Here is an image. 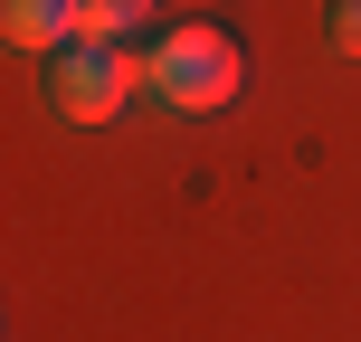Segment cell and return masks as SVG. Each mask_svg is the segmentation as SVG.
<instances>
[{"mask_svg": "<svg viewBox=\"0 0 361 342\" xmlns=\"http://www.w3.org/2000/svg\"><path fill=\"white\" fill-rule=\"evenodd\" d=\"M133 48H143V105H162V114L209 124L247 95V48L219 10H162Z\"/></svg>", "mask_w": 361, "mask_h": 342, "instance_id": "1", "label": "cell"}, {"mask_svg": "<svg viewBox=\"0 0 361 342\" xmlns=\"http://www.w3.org/2000/svg\"><path fill=\"white\" fill-rule=\"evenodd\" d=\"M38 95L57 124H114L143 95V48L133 38H67L38 57Z\"/></svg>", "mask_w": 361, "mask_h": 342, "instance_id": "2", "label": "cell"}, {"mask_svg": "<svg viewBox=\"0 0 361 342\" xmlns=\"http://www.w3.org/2000/svg\"><path fill=\"white\" fill-rule=\"evenodd\" d=\"M0 29H10V48L48 57V48H67L86 29V0H0Z\"/></svg>", "mask_w": 361, "mask_h": 342, "instance_id": "3", "label": "cell"}, {"mask_svg": "<svg viewBox=\"0 0 361 342\" xmlns=\"http://www.w3.org/2000/svg\"><path fill=\"white\" fill-rule=\"evenodd\" d=\"M162 19V0H86V29L76 38H143Z\"/></svg>", "mask_w": 361, "mask_h": 342, "instance_id": "4", "label": "cell"}, {"mask_svg": "<svg viewBox=\"0 0 361 342\" xmlns=\"http://www.w3.org/2000/svg\"><path fill=\"white\" fill-rule=\"evenodd\" d=\"M324 48L333 57H361V0H324Z\"/></svg>", "mask_w": 361, "mask_h": 342, "instance_id": "5", "label": "cell"}]
</instances>
